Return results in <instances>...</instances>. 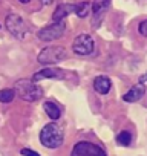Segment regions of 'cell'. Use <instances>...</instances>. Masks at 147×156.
I'll return each mask as SVG.
<instances>
[{"label":"cell","mask_w":147,"mask_h":156,"mask_svg":"<svg viewBox=\"0 0 147 156\" xmlns=\"http://www.w3.org/2000/svg\"><path fill=\"white\" fill-rule=\"evenodd\" d=\"M20 153H22V156H40L37 151H34V150H31V148H22Z\"/></svg>","instance_id":"obj_18"},{"label":"cell","mask_w":147,"mask_h":156,"mask_svg":"<svg viewBox=\"0 0 147 156\" xmlns=\"http://www.w3.org/2000/svg\"><path fill=\"white\" fill-rule=\"evenodd\" d=\"M41 2H43V5H51L54 0H41Z\"/></svg>","instance_id":"obj_20"},{"label":"cell","mask_w":147,"mask_h":156,"mask_svg":"<svg viewBox=\"0 0 147 156\" xmlns=\"http://www.w3.org/2000/svg\"><path fill=\"white\" fill-rule=\"evenodd\" d=\"M19 2H20V3H23V5H26V3H29V2H31V0H19Z\"/></svg>","instance_id":"obj_21"},{"label":"cell","mask_w":147,"mask_h":156,"mask_svg":"<svg viewBox=\"0 0 147 156\" xmlns=\"http://www.w3.org/2000/svg\"><path fill=\"white\" fill-rule=\"evenodd\" d=\"M74 9H75V5H69V3L58 5L57 9H55L54 14H52V20H54V22H61V20H64L69 14H72Z\"/></svg>","instance_id":"obj_12"},{"label":"cell","mask_w":147,"mask_h":156,"mask_svg":"<svg viewBox=\"0 0 147 156\" xmlns=\"http://www.w3.org/2000/svg\"><path fill=\"white\" fill-rule=\"evenodd\" d=\"M144 95H145V86L139 83V84H135L132 89H129V90L123 95V100H124L126 103H136V101H139Z\"/></svg>","instance_id":"obj_10"},{"label":"cell","mask_w":147,"mask_h":156,"mask_svg":"<svg viewBox=\"0 0 147 156\" xmlns=\"http://www.w3.org/2000/svg\"><path fill=\"white\" fill-rule=\"evenodd\" d=\"M139 83H141V84H145V83H147V72L139 76Z\"/></svg>","instance_id":"obj_19"},{"label":"cell","mask_w":147,"mask_h":156,"mask_svg":"<svg viewBox=\"0 0 147 156\" xmlns=\"http://www.w3.org/2000/svg\"><path fill=\"white\" fill-rule=\"evenodd\" d=\"M5 25H6V29L9 31V34H13L19 40H23L28 34V28H26L25 20L17 14H8Z\"/></svg>","instance_id":"obj_5"},{"label":"cell","mask_w":147,"mask_h":156,"mask_svg":"<svg viewBox=\"0 0 147 156\" xmlns=\"http://www.w3.org/2000/svg\"><path fill=\"white\" fill-rule=\"evenodd\" d=\"M70 156H107V154L100 145L89 141H80L74 145Z\"/></svg>","instance_id":"obj_6"},{"label":"cell","mask_w":147,"mask_h":156,"mask_svg":"<svg viewBox=\"0 0 147 156\" xmlns=\"http://www.w3.org/2000/svg\"><path fill=\"white\" fill-rule=\"evenodd\" d=\"M92 11V5L89 2H80L75 5V9H74V12H75L80 19H84L89 16V12Z\"/></svg>","instance_id":"obj_14"},{"label":"cell","mask_w":147,"mask_h":156,"mask_svg":"<svg viewBox=\"0 0 147 156\" xmlns=\"http://www.w3.org/2000/svg\"><path fill=\"white\" fill-rule=\"evenodd\" d=\"M43 109H45L46 115L49 116V119H52V121H57V119L60 118V115H61L60 107H58L55 103H52V101H46V103L43 104Z\"/></svg>","instance_id":"obj_13"},{"label":"cell","mask_w":147,"mask_h":156,"mask_svg":"<svg viewBox=\"0 0 147 156\" xmlns=\"http://www.w3.org/2000/svg\"><path fill=\"white\" fill-rule=\"evenodd\" d=\"M66 57H67V54H66L64 48H61V46H48L38 54L37 61L40 64H45V66L49 64L51 66V64H55V63H60V61L66 60Z\"/></svg>","instance_id":"obj_3"},{"label":"cell","mask_w":147,"mask_h":156,"mask_svg":"<svg viewBox=\"0 0 147 156\" xmlns=\"http://www.w3.org/2000/svg\"><path fill=\"white\" fill-rule=\"evenodd\" d=\"M94 49H95V43H94V38L89 34L77 35L74 43H72V51L77 55H89V54L94 52Z\"/></svg>","instance_id":"obj_7"},{"label":"cell","mask_w":147,"mask_h":156,"mask_svg":"<svg viewBox=\"0 0 147 156\" xmlns=\"http://www.w3.org/2000/svg\"><path fill=\"white\" fill-rule=\"evenodd\" d=\"M64 76V72H63V69H60V67H45V69H41V70H38L37 73H34V76H32V81L34 83H38V81H41V80H46V78H63Z\"/></svg>","instance_id":"obj_9"},{"label":"cell","mask_w":147,"mask_h":156,"mask_svg":"<svg viewBox=\"0 0 147 156\" xmlns=\"http://www.w3.org/2000/svg\"><path fill=\"white\" fill-rule=\"evenodd\" d=\"M66 31V23L61 20V22H54L45 28H41L38 32H37V37L41 40V41H54V40H58Z\"/></svg>","instance_id":"obj_4"},{"label":"cell","mask_w":147,"mask_h":156,"mask_svg":"<svg viewBox=\"0 0 147 156\" xmlns=\"http://www.w3.org/2000/svg\"><path fill=\"white\" fill-rule=\"evenodd\" d=\"M14 98H16V90L14 89L0 90V103H11Z\"/></svg>","instance_id":"obj_16"},{"label":"cell","mask_w":147,"mask_h":156,"mask_svg":"<svg viewBox=\"0 0 147 156\" xmlns=\"http://www.w3.org/2000/svg\"><path fill=\"white\" fill-rule=\"evenodd\" d=\"M14 90H16V95H19L23 101H28V103L38 101L43 95V90L32 80H19V81H16Z\"/></svg>","instance_id":"obj_2"},{"label":"cell","mask_w":147,"mask_h":156,"mask_svg":"<svg viewBox=\"0 0 147 156\" xmlns=\"http://www.w3.org/2000/svg\"><path fill=\"white\" fill-rule=\"evenodd\" d=\"M110 86H112V83H110V80H109L106 75H100V76H97L95 80H94V90L97 94H100V95L109 94Z\"/></svg>","instance_id":"obj_11"},{"label":"cell","mask_w":147,"mask_h":156,"mask_svg":"<svg viewBox=\"0 0 147 156\" xmlns=\"http://www.w3.org/2000/svg\"><path fill=\"white\" fill-rule=\"evenodd\" d=\"M138 32L144 37H147V20H142L139 25H138Z\"/></svg>","instance_id":"obj_17"},{"label":"cell","mask_w":147,"mask_h":156,"mask_svg":"<svg viewBox=\"0 0 147 156\" xmlns=\"http://www.w3.org/2000/svg\"><path fill=\"white\" fill-rule=\"evenodd\" d=\"M40 142L46 148H58L63 144V129L55 122L46 124L40 132Z\"/></svg>","instance_id":"obj_1"},{"label":"cell","mask_w":147,"mask_h":156,"mask_svg":"<svg viewBox=\"0 0 147 156\" xmlns=\"http://www.w3.org/2000/svg\"><path fill=\"white\" fill-rule=\"evenodd\" d=\"M117 142H118L120 145H124V147L130 145V142H132V133L127 132V130L120 132V133L117 135Z\"/></svg>","instance_id":"obj_15"},{"label":"cell","mask_w":147,"mask_h":156,"mask_svg":"<svg viewBox=\"0 0 147 156\" xmlns=\"http://www.w3.org/2000/svg\"><path fill=\"white\" fill-rule=\"evenodd\" d=\"M112 0H94L92 3V12H94V19H92V25L94 28L100 26V22L104 16V12L107 11V8L110 6Z\"/></svg>","instance_id":"obj_8"}]
</instances>
